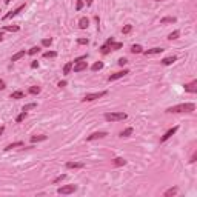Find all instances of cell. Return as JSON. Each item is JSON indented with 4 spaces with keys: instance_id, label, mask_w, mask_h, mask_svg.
Wrapping results in <instances>:
<instances>
[{
    "instance_id": "cell-1",
    "label": "cell",
    "mask_w": 197,
    "mask_h": 197,
    "mask_svg": "<svg viewBox=\"0 0 197 197\" xmlns=\"http://www.w3.org/2000/svg\"><path fill=\"white\" fill-rule=\"evenodd\" d=\"M194 111H195L194 103H180L166 109V112H194Z\"/></svg>"
},
{
    "instance_id": "cell-2",
    "label": "cell",
    "mask_w": 197,
    "mask_h": 197,
    "mask_svg": "<svg viewBox=\"0 0 197 197\" xmlns=\"http://www.w3.org/2000/svg\"><path fill=\"white\" fill-rule=\"evenodd\" d=\"M126 117L128 115L125 112H106V114H105V120H108V122H120V120H125Z\"/></svg>"
},
{
    "instance_id": "cell-3",
    "label": "cell",
    "mask_w": 197,
    "mask_h": 197,
    "mask_svg": "<svg viewBox=\"0 0 197 197\" xmlns=\"http://www.w3.org/2000/svg\"><path fill=\"white\" fill-rule=\"evenodd\" d=\"M103 96H106V91H99V93H91V94H86L82 100L83 102H93V100H97Z\"/></svg>"
},
{
    "instance_id": "cell-4",
    "label": "cell",
    "mask_w": 197,
    "mask_h": 197,
    "mask_svg": "<svg viewBox=\"0 0 197 197\" xmlns=\"http://www.w3.org/2000/svg\"><path fill=\"white\" fill-rule=\"evenodd\" d=\"M74 191H77V186H75V185H65V186H62V188L57 189L59 194H72Z\"/></svg>"
},
{
    "instance_id": "cell-5",
    "label": "cell",
    "mask_w": 197,
    "mask_h": 197,
    "mask_svg": "<svg viewBox=\"0 0 197 197\" xmlns=\"http://www.w3.org/2000/svg\"><path fill=\"white\" fill-rule=\"evenodd\" d=\"M106 136H108V133H106V131H99V133H93L91 136H88V137H86V140H88V142H91V140L103 139V137H106Z\"/></svg>"
},
{
    "instance_id": "cell-6",
    "label": "cell",
    "mask_w": 197,
    "mask_h": 197,
    "mask_svg": "<svg viewBox=\"0 0 197 197\" xmlns=\"http://www.w3.org/2000/svg\"><path fill=\"white\" fill-rule=\"evenodd\" d=\"M112 42H114V38L111 37V38H108V40H106V43L102 45V48H100V52H102V54H105V56L109 54V52H111V43H112Z\"/></svg>"
},
{
    "instance_id": "cell-7",
    "label": "cell",
    "mask_w": 197,
    "mask_h": 197,
    "mask_svg": "<svg viewBox=\"0 0 197 197\" xmlns=\"http://www.w3.org/2000/svg\"><path fill=\"white\" fill-rule=\"evenodd\" d=\"M177 129H179L177 126H174V128H171V129H168L166 133H165V134H163V136L160 137V142H166L168 139H171V137H173V136H174V134L177 133Z\"/></svg>"
},
{
    "instance_id": "cell-8",
    "label": "cell",
    "mask_w": 197,
    "mask_h": 197,
    "mask_svg": "<svg viewBox=\"0 0 197 197\" xmlns=\"http://www.w3.org/2000/svg\"><path fill=\"white\" fill-rule=\"evenodd\" d=\"M25 9V5H20L19 8H16L14 11H11V12H8V14L6 16H3V20H8V19H12V17H16L17 14H19V12H22Z\"/></svg>"
},
{
    "instance_id": "cell-9",
    "label": "cell",
    "mask_w": 197,
    "mask_h": 197,
    "mask_svg": "<svg viewBox=\"0 0 197 197\" xmlns=\"http://www.w3.org/2000/svg\"><path fill=\"white\" fill-rule=\"evenodd\" d=\"M126 74H129V71H128V69L119 71V72H115V74H111V75L108 77V80H109V82H112V80H117V78H122V77H125Z\"/></svg>"
},
{
    "instance_id": "cell-10",
    "label": "cell",
    "mask_w": 197,
    "mask_h": 197,
    "mask_svg": "<svg viewBox=\"0 0 197 197\" xmlns=\"http://www.w3.org/2000/svg\"><path fill=\"white\" fill-rule=\"evenodd\" d=\"M86 62H77L75 65H72V68H74V72H80V71H83V69H86Z\"/></svg>"
},
{
    "instance_id": "cell-11",
    "label": "cell",
    "mask_w": 197,
    "mask_h": 197,
    "mask_svg": "<svg viewBox=\"0 0 197 197\" xmlns=\"http://www.w3.org/2000/svg\"><path fill=\"white\" fill-rule=\"evenodd\" d=\"M185 91H188V93H197V80H192L191 83H186Z\"/></svg>"
},
{
    "instance_id": "cell-12",
    "label": "cell",
    "mask_w": 197,
    "mask_h": 197,
    "mask_svg": "<svg viewBox=\"0 0 197 197\" xmlns=\"http://www.w3.org/2000/svg\"><path fill=\"white\" fill-rule=\"evenodd\" d=\"M83 163H78V162H66V168L68 169H77V168H83Z\"/></svg>"
},
{
    "instance_id": "cell-13",
    "label": "cell",
    "mask_w": 197,
    "mask_h": 197,
    "mask_svg": "<svg viewBox=\"0 0 197 197\" xmlns=\"http://www.w3.org/2000/svg\"><path fill=\"white\" fill-rule=\"evenodd\" d=\"M88 25H89L88 17H82L80 20H78V28H80V29H86V28H88Z\"/></svg>"
},
{
    "instance_id": "cell-14",
    "label": "cell",
    "mask_w": 197,
    "mask_h": 197,
    "mask_svg": "<svg viewBox=\"0 0 197 197\" xmlns=\"http://www.w3.org/2000/svg\"><path fill=\"white\" fill-rule=\"evenodd\" d=\"M176 60H177V57H176V56H169V57L162 59V65H173Z\"/></svg>"
},
{
    "instance_id": "cell-15",
    "label": "cell",
    "mask_w": 197,
    "mask_h": 197,
    "mask_svg": "<svg viewBox=\"0 0 197 197\" xmlns=\"http://www.w3.org/2000/svg\"><path fill=\"white\" fill-rule=\"evenodd\" d=\"M3 29H5V31H9V32H17L20 28H19L17 25H5Z\"/></svg>"
},
{
    "instance_id": "cell-16",
    "label": "cell",
    "mask_w": 197,
    "mask_h": 197,
    "mask_svg": "<svg viewBox=\"0 0 197 197\" xmlns=\"http://www.w3.org/2000/svg\"><path fill=\"white\" fill-rule=\"evenodd\" d=\"M112 163L115 166H123V165H126V160L123 159V157H115V159L112 160Z\"/></svg>"
},
{
    "instance_id": "cell-17",
    "label": "cell",
    "mask_w": 197,
    "mask_h": 197,
    "mask_svg": "<svg viewBox=\"0 0 197 197\" xmlns=\"http://www.w3.org/2000/svg\"><path fill=\"white\" fill-rule=\"evenodd\" d=\"M163 49L162 48H152V49H148L145 51V56H152V54H160Z\"/></svg>"
},
{
    "instance_id": "cell-18",
    "label": "cell",
    "mask_w": 197,
    "mask_h": 197,
    "mask_svg": "<svg viewBox=\"0 0 197 197\" xmlns=\"http://www.w3.org/2000/svg\"><path fill=\"white\" fill-rule=\"evenodd\" d=\"M23 56H25V51H19V52H16V54L11 57V62H17V60H20Z\"/></svg>"
},
{
    "instance_id": "cell-19",
    "label": "cell",
    "mask_w": 197,
    "mask_h": 197,
    "mask_svg": "<svg viewBox=\"0 0 197 197\" xmlns=\"http://www.w3.org/2000/svg\"><path fill=\"white\" fill-rule=\"evenodd\" d=\"M177 22V19L176 17H163L162 20H160V23L162 25H165V23H176Z\"/></svg>"
},
{
    "instance_id": "cell-20",
    "label": "cell",
    "mask_w": 197,
    "mask_h": 197,
    "mask_svg": "<svg viewBox=\"0 0 197 197\" xmlns=\"http://www.w3.org/2000/svg\"><path fill=\"white\" fill-rule=\"evenodd\" d=\"M131 52H134V54H140V52H143V48L140 45H133V46H131Z\"/></svg>"
},
{
    "instance_id": "cell-21",
    "label": "cell",
    "mask_w": 197,
    "mask_h": 197,
    "mask_svg": "<svg viewBox=\"0 0 197 197\" xmlns=\"http://www.w3.org/2000/svg\"><path fill=\"white\" fill-rule=\"evenodd\" d=\"M103 68V62H96L93 66H91V71H100Z\"/></svg>"
},
{
    "instance_id": "cell-22",
    "label": "cell",
    "mask_w": 197,
    "mask_h": 197,
    "mask_svg": "<svg viewBox=\"0 0 197 197\" xmlns=\"http://www.w3.org/2000/svg\"><path fill=\"white\" fill-rule=\"evenodd\" d=\"M46 140V136H32L31 137V143H35V142H43Z\"/></svg>"
},
{
    "instance_id": "cell-23",
    "label": "cell",
    "mask_w": 197,
    "mask_h": 197,
    "mask_svg": "<svg viewBox=\"0 0 197 197\" xmlns=\"http://www.w3.org/2000/svg\"><path fill=\"white\" fill-rule=\"evenodd\" d=\"M43 57L45 59H54V57H57V52L56 51H46L43 54Z\"/></svg>"
},
{
    "instance_id": "cell-24",
    "label": "cell",
    "mask_w": 197,
    "mask_h": 197,
    "mask_svg": "<svg viewBox=\"0 0 197 197\" xmlns=\"http://www.w3.org/2000/svg\"><path fill=\"white\" fill-rule=\"evenodd\" d=\"M71 69H72V62H68V63L63 66V74H69Z\"/></svg>"
},
{
    "instance_id": "cell-25",
    "label": "cell",
    "mask_w": 197,
    "mask_h": 197,
    "mask_svg": "<svg viewBox=\"0 0 197 197\" xmlns=\"http://www.w3.org/2000/svg\"><path fill=\"white\" fill-rule=\"evenodd\" d=\"M133 128H126V129H123L122 131V133H120V137H128V136H131V134H133Z\"/></svg>"
},
{
    "instance_id": "cell-26",
    "label": "cell",
    "mask_w": 197,
    "mask_h": 197,
    "mask_svg": "<svg viewBox=\"0 0 197 197\" xmlns=\"http://www.w3.org/2000/svg\"><path fill=\"white\" fill-rule=\"evenodd\" d=\"M177 191H179L177 188H169L168 191H165V194H163V195H165V197H169V195H176V194H177Z\"/></svg>"
},
{
    "instance_id": "cell-27",
    "label": "cell",
    "mask_w": 197,
    "mask_h": 197,
    "mask_svg": "<svg viewBox=\"0 0 197 197\" xmlns=\"http://www.w3.org/2000/svg\"><path fill=\"white\" fill-rule=\"evenodd\" d=\"M17 146H23V142H14V143H11V145H8L5 149H12V148H17Z\"/></svg>"
},
{
    "instance_id": "cell-28",
    "label": "cell",
    "mask_w": 197,
    "mask_h": 197,
    "mask_svg": "<svg viewBox=\"0 0 197 197\" xmlns=\"http://www.w3.org/2000/svg\"><path fill=\"white\" fill-rule=\"evenodd\" d=\"M123 46V43H120V42H112L111 43V51H117V49H120Z\"/></svg>"
},
{
    "instance_id": "cell-29",
    "label": "cell",
    "mask_w": 197,
    "mask_h": 197,
    "mask_svg": "<svg viewBox=\"0 0 197 197\" xmlns=\"http://www.w3.org/2000/svg\"><path fill=\"white\" fill-rule=\"evenodd\" d=\"M179 35H180V31H174L168 35V40H176V38H179Z\"/></svg>"
},
{
    "instance_id": "cell-30",
    "label": "cell",
    "mask_w": 197,
    "mask_h": 197,
    "mask_svg": "<svg viewBox=\"0 0 197 197\" xmlns=\"http://www.w3.org/2000/svg\"><path fill=\"white\" fill-rule=\"evenodd\" d=\"M23 93H22V91H16V93H12L11 94V99H23Z\"/></svg>"
},
{
    "instance_id": "cell-31",
    "label": "cell",
    "mask_w": 197,
    "mask_h": 197,
    "mask_svg": "<svg viewBox=\"0 0 197 197\" xmlns=\"http://www.w3.org/2000/svg\"><path fill=\"white\" fill-rule=\"evenodd\" d=\"M34 108H37V103H28V105H25V106H23L22 111H29V109H34Z\"/></svg>"
},
{
    "instance_id": "cell-32",
    "label": "cell",
    "mask_w": 197,
    "mask_h": 197,
    "mask_svg": "<svg viewBox=\"0 0 197 197\" xmlns=\"http://www.w3.org/2000/svg\"><path fill=\"white\" fill-rule=\"evenodd\" d=\"M131 31H133V25H125L123 28H122V32H123V34H129Z\"/></svg>"
},
{
    "instance_id": "cell-33",
    "label": "cell",
    "mask_w": 197,
    "mask_h": 197,
    "mask_svg": "<svg viewBox=\"0 0 197 197\" xmlns=\"http://www.w3.org/2000/svg\"><path fill=\"white\" fill-rule=\"evenodd\" d=\"M25 117H26V111H22L19 115H17V119H16V122L17 123H20V122H23L25 120Z\"/></svg>"
},
{
    "instance_id": "cell-34",
    "label": "cell",
    "mask_w": 197,
    "mask_h": 197,
    "mask_svg": "<svg viewBox=\"0 0 197 197\" xmlns=\"http://www.w3.org/2000/svg\"><path fill=\"white\" fill-rule=\"evenodd\" d=\"M40 93V86H31L29 88V94H38Z\"/></svg>"
},
{
    "instance_id": "cell-35",
    "label": "cell",
    "mask_w": 197,
    "mask_h": 197,
    "mask_svg": "<svg viewBox=\"0 0 197 197\" xmlns=\"http://www.w3.org/2000/svg\"><path fill=\"white\" fill-rule=\"evenodd\" d=\"M38 51H40V48H38V46H32L29 51H28V54H31V56H34V54H37V52Z\"/></svg>"
},
{
    "instance_id": "cell-36",
    "label": "cell",
    "mask_w": 197,
    "mask_h": 197,
    "mask_svg": "<svg viewBox=\"0 0 197 197\" xmlns=\"http://www.w3.org/2000/svg\"><path fill=\"white\" fill-rule=\"evenodd\" d=\"M83 5H85V3H83V0H77V3H75V9H77V11H80V9L83 8Z\"/></svg>"
},
{
    "instance_id": "cell-37",
    "label": "cell",
    "mask_w": 197,
    "mask_h": 197,
    "mask_svg": "<svg viewBox=\"0 0 197 197\" xmlns=\"http://www.w3.org/2000/svg\"><path fill=\"white\" fill-rule=\"evenodd\" d=\"M65 179H66V174H62V176H59V177L54 179V183H59V182H62V180H65Z\"/></svg>"
},
{
    "instance_id": "cell-38",
    "label": "cell",
    "mask_w": 197,
    "mask_h": 197,
    "mask_svg": "<svg viewBox=\"0 0 197 197\" xmlns=\"http://www.w3.org/2000/svg\"><path fill=\"white\" fill-rule=\"evenodd\" d=\"M51 43H52L51 38H43V40H42V45H43V46H49Z\"/></svg>"
},
{
    "instance_id": "cell-39",
    "label": "cell",
    "mask_w": 197,
    "mask_h": 197,
    "mask_svg": "<svg viewBox=\"0 0 197 197\" xmlns=\"http://www.w3.org/2000/svg\"><path fill=\"white\" fill-rule=\"evenodd\" d=\"M117 63H119V65H120V66H125V65L128 63V60H126L125 57H122V59H119V62H117Z\"/></svg>"
},
{
    "instance_id": "cell-40",
    "label": "cell",
    "mask_w": 197,
    "mask_h": 197,
    "mask_svg": "<svg viewBox=\"0 0 197 197\" xmlns=\"http://www.w3.org/2000/svg\"><path fill=\"white\" fill-rule=\"evenodd\" d=\"M77 43L78 45H88V38H78Z\"/></svg>"
},
{
    "instance_id": "cell-41",
    "label": "cell",
    "mask_w": 197,
    "mask_h": 197,
    "mask_svg": "<svg viewBox=\"0 0 197 197\" xmlns=\"http://www.w3.org/2000/svg\"><path fill=\"white\" fill-rule=\"evenodd\" d=\"M82 60H86V54H85V56H80V57H77V59L74 60V63H77V62H82Z\"/></svg>"
},
{
    "instance_id": "cell-42",
    "label": "cell",
    "mask_w": 197,
    "mask_h": 197,
    "mask_svg": "<svg viewBox=\"0 0 197 197\" xmlns=\"http://www.w3.org/2000/svg\"><path fill=\"white\" fill-rule=\"evenodd\" d=\"M59 86H60V88L66 86V80H60V82H59Z\"/></svg>"
},
{
    "instance_id": "cell-43",
    "label": "cell",
    "mask_w": 197,
    "mask_h": 197,
    "mask_svg": "<svg viewBox=\"0 0 197 197\" xmlns=\"http://www.w3.org/2000/svg\"><path fill=\"white\" fill-rule=\"evenodd\" d=\"M38 66V62H32L31 63V68H37Z\"/></svg>"
},
{
    "instance_id": "cell-44",
    "label": "cell",
    "mask_w": 197,
    "mask_h": 197,
    "mask_svg": "<svg viewBox=\"0 0 197 197\" xmlns=\"http://www.w3.org/2000/svg\"><path fill=\"white\" fill-rule=\"evenodd\" d=\"M0 89H5V82L0 80Z\"/></svg>"
},
{
    "instance_id": "cell-45",
    "label": "cell",
    "mask_w": 197,
    "mask_h": 197,
    "mask_svg": "<svg viewBox=\"0 0 197 197\" xmlns=\"http://www.w3.org/2000/svg\"><path fill=\"white\" fill-rule=\"evenodd\" d=\"M93 5V0H86V6H91Z\"/></svg>"
},
{
    "instance_id": "cell-46",
    "label": "cell",
    "mask_w": 197,
    "mask_h": 197,
    "mask_svg": "<svg viewBox=\"0 0 197 197\" xmlns=\"http://www.w3.org/2000/svg\"><path fill=\"white\" fill-rule=\"evenodd\" d=\"M3 131H5V128H3V126H0V136L3 134Z\"/></svg>"
},
{
    "instance_id": "cell-47",
    "label": "cell",
    "mask_w": 197,
    "mask_h": 197,
    "mask_svg": "<svg viewBox=\"0 0 197 197\" xmlns=\"http://www.w3.org/2000/svg\"><path fill=\"white\" fill-rule=\"evenodd\" d=\"M2 40H3V34H2V32H0V42H2Z\"/></svg>"
},
{
    "instance_id": "cell-48",
    "label": "cell",
    "mask_w": 197,
    "mask_h": 197,
    "mask_svg": "<svg viewBox=\"0 0 197 197\" xmlns=\"http://www.w3.org/2000/svg\"><path fill=\"white\" fill-rule=\"evenodd\" d=\"M9 2H11V0H5V3H6V5H8V3H9Z\"/></svg>"
},
{
    "instance_id": "cell-49",
    "label": "cell",
    "mask_w": 197,
    "mask_h": 197,
    "mask_svg": "<svg viewBox=\"0 0 197 197\" xmlns=\"http://www.w3.org/2000/svg\"><path fill=\"white\" fill-rule=\"evenodd\" d=\"M157 2H160V0H157Z\"/></svg>"
}]
</instances>
